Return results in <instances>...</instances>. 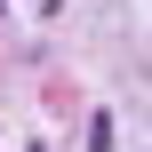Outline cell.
Here are the masks:
<instances>
[{"label":"cell","mask_w":152,"mask_h":152,"mask_svg":"<svg viewBox=\"0 0 152 152\" xmlns=\"http://www.w3.org/2000/svg\"><path fill=\"white\" fill-rule=\"evenodd\" d=\"M88 152H112V112H88Z\"/></svg>","instance_id":"obj_1"}]
</instances>
